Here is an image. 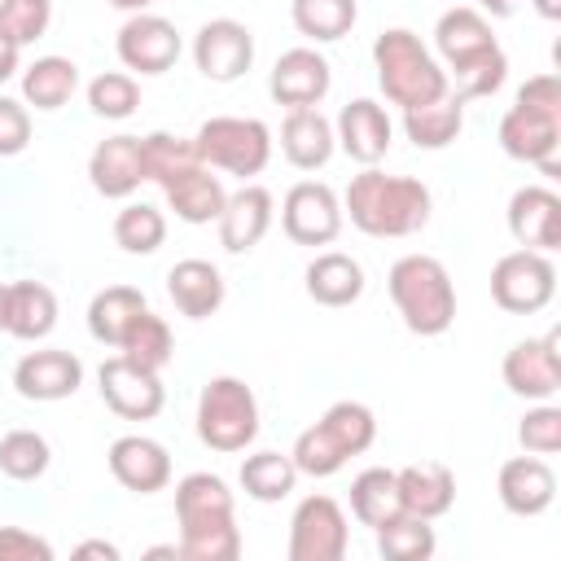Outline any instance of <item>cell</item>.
I'll return each instance as SVG.
<instances>
[{
    "label": "cell",
    "mask_w": 561,
    "mask_h": 561,
    "mask_svg": "<svg viewBox=\"0 0 561 561\" xmlns=\"http://www.w3.org/2000/svg\"><path fill=\"white\" fill-rule=\"evenodd\" d=\"M434 44L447 61V83H456L451 96L469 101V96H491L504 75H508V57L491 35V22L478 9H447L434 26Z\"/></svg>",
    "instance_id": "1"
},
{
    "label": "cell",
    "mask_w": 561,
    "mask_h": 561,
    "mask_svg": "<svg viewBox=\"0 0 561 561\" xmlns=\"http://www.w3.org/2000/svg\"><path fill=\"white\" fill-rule=\"evenodd\" d=\"M180 543L175 552L188 561H232L241 552V530L232 517V491L215 473H188L175 486Z\"/></svg>",
    "instance_id": "2"
},
{
    "label": "cell",
    "mask_w": 561,
    "mask_h": 561,
    "mask_svg": "<svg viewBox=\"0 0 561 561\" xmlns=\"http://www.w3.org/2000/svg\"><path fill=\"white\" fill-rule=\"evenodd\" d=\"M346 210L368 237H412L430 219V188L412 175H386L368 167L346 184Z\"/></svg>",
    "instance_id": "3"
},
{
    "label": "cell",
    "mask_w": 561,
    "mask_h": 561,
    "mask_svg": "<svg viewBox=\"0 0 561 561\" xmlns=\"http://www.w3.org/2000/svg\"><path fill=\"white\" fill-rule=\"evenodd\" d=\"M390 298L403 316V324L421 337H438L451 329L456 320V289H451V276L447 267L434 259V254H403L390 276Z\"/></svg>",
    "instance_id": "4"
},
{
    "label": "cell",
    "mask_w": 561,
    "mask_h": 561,
    "mask_svg": "<svg viewBox=\"0 0 561 561\" xmlns=\"http://www.w3.org/2000/svg\"><path fill=\"white\" fill-rule=\"evenodd\" d=\"M373 66H377L381 92H386L394 105H403V110L430 105V101H438V96L451 92V88H447V70H443V66L430 57V48H425L412 31H403V26L377 35V44H373Z\"/></svg>",
    "instance_id": "5"
},
{
    "label": "cell",
    "mask_w": 561,
    "mask_h": 561,
    "mask_svg": "<svg viewBox=\"0 0 561 561\" xmlns=\"http://www.w3.org/2000/svg\"><path fill=\"white\" fill-rule=\"evenodd\" d=\"M373 438H377L373 412H368L364 403H355V399H342V403H333L311 430L298 434V443H294L289 456H294L298 473H307V478H329V473H337L351 456L368 451Z\"/></svg>",
    "instance_id": "6"
},
{
    "label": "cell",
    "mask_w": 561,
    "mask_h": 561,
    "mask_svg": "<svg viewBox=\"0 0 561 561\" xmlns=\"http://www.w3.org/2000/svg\"><path fill=\"white\" fill-rule=\"evenodd\" d=\"M259 434V399L241 377H210L197 399V438L210 451H245Z\"/></svg>",
    "instance_id": "7"
},
{
    "label": "cell",
    "mask_w": 561,
    "mask_h": 561,
    "mask_svg": "<svg viewBox=\"0 0 561 561\" xmlns=\"http://www.w3.org/2000/svg\"><path fill=\"white\" fill-rule=\"evenodd\" d=\"M197 145V158L202 167H219V171H232V175H259L272 158V131L267 123L259 118H237V114H219V118H206L193 136Z\"/></svg>",
    "instance_id": "8"
},
{
    "label": "cell",
    "mask_w": 561,
    "mask_h": 561,
    "mask_svg": "<svg viewBox=\"0 0 561 561\" xmlns=\"http://www.w3.org/2000/svg\"><path fill=\"white\" fill-rule=\"evenodd\" d=\"M552 294H557V267L539 250H513L491 267V298L513 316L543 311Z\"/></svg>",
    "instance_id": "9"
},
{
    "label": "cell",
    "mask_w": 561,
    "mask_h": 561,
    "mask_svg": "<svg viewBox=\"0 0 561 561\" xmlns=\"http://www.w3.org/2000/svg\"><path fill=\"white\" fill-rule=\"evenodd\" d=\"M346 539V513L333 495H307L289 517V561H342Z\"/></svg>",
    "instance_id": "10"
},
{
    "label": "cell",
    "mask_w": 561,
    "mask_h": 561,
    "mask_svg": "<svg viewBox=\"0 0 561 561\" xmlns=\"http://www.w3.org/2000/svg\"><path fill=\"white\" fill-rule=\"evenodd\" d=\"M101 381V399L110 412H118L123 421H153L167 403V390H162V377L153 368H140L131 364L127 355H110L96 373Z\"/></svg>",
    "instance_id": "11"
},
{
    "label": "cell",
    "mask_w": 561,
    "mask_h": 561,
    "mask_svg": "<svg viewBox=\"0 0 561 561\" xmlns=\"http://www.w3.org/2000/svg\"><path fill=\"white\" fill-rule=\"evenodd\" d=\"M280 228L289 241L298 245H329L342 232V202L329 184L320 180H302L285 193L280 206Z\"/></svg>",
    "instance_id": "12"
},
{
    "label": "cell",
    "mask_w": 561,
    "mask_h": 561,
    "mask_svg": "<svg viewBox=\"0 0 561 561\" xmlns=\"http://www.w3.org/2000/svg\"><path fill=\"white\" fill-rule=\"evenodd\" d=\"M193 61L210 83H232L254 61V35L237 18H210L193 35Z\"/></svg>",
    "instance_id": "13"
},
{
    "label": "cell",
    "mask_w": 561,
    "mask_h": 561,
    "mask_svg": "<svg viewBox=\"0 0 561 561\" xmlns=\"http://www.w3.org/2000/svg\"><path fill=\"white\" fill-rule=\"evenodd\" d=\"M118 61L140 75H167L180 61V31L158 13H131L118 26Z\"/></svg>",
    "instance_id": "14"
},
{
    "label": "cell",
    "mask_w": 561,
    "mask_h": 561,
    "mask_svg": "<svg viewBox=\"0 0 561 561\" xmlns=\"http://www.w3.org/2000/svg\"><path fill=\"white\" fill-rule=\"evenodd\" d=\"M557 145H561V114L552 110H530V105H517L500 118V149L517 162H535L543 167L548 175H557Z\"/></svg>",
    "instance_id": "15"
},
{
    "label": "cell",
    "mask_w": 561,
    "mask_h": 561,
    "mask_svg": "<svg viewBox=\"0 0 561 561\" xmlns=\"http://www.w3.org/2000/svg\"><path fill=\"white\" fill-rule=\"evenodd\" d=\"M561 333L526 337L504 355V386L522 399H552L561 390Z\"/></svg>",
    "instance_id": "16"
},
{
    "label": "cell",
    "mask_w": 561,
    "mask_h": 561,
    "mask_svg": "<svg viewBox=\"0 0 561 561\" xmlns=\"http://www.w3.org/2000/svg\"><path fill=\"white\" fill-rule=\"evenodd\" d=\"M508 232L522 250H557L561 245V197L543 184H526L508 197Z\"/></svg>",
    "instance_id": "17"
},
{
    "label": "cell",
    "mask_w": 561,
    "mask_h": 561,
    "mask_svg": "<svg viewBox=\"0 0 561 561\" xmlns=\"http://www.w3.org/2000/svg\"><path fill=\"white\" fill-rule=\"evenodd\" d=\"M333 75H329V61L316 53V48H289L276 57L272 66V79H267V92L276 105H289V110H302V105H320L324 92H329Z\"/></svg>",
    "instance_id": "18"
},
{
    "label": "cell",
    "mask_w": 561,
    "mask_h": 561,
    "mask_svg": "<svg viewBox=\"0 0 561 561\" xmlns=\"http://www.w3.org/2000/svg\"><path fill=\"white\" fill-rule=\"evenodd\" d=\"M79 381H83V364L70 351H31L13 368V390L35 403H57V399L75 394Z\"/></svg>",
    "instance_id": "19"
},
{
    "label": "cell",
    "mask_w": 561,
    "mask_h": 561,
    "mask_svg": "<svg viewBox=\"0 0 561 561\" xmlns=\"http://www.w3.org/2000/svg\"><path fill=\"white\" fill-rule=\"evenodd\" d=\"M110 473L136 491V495H153L171 482V456L162 443L145 438V434H123L110 443Z\"/></svg>",
    "instance_id": "20"
},
{
    "label": "cell",
    "mask_w": 561,
    "mask_h": 561,
    "mask_svg": "<svg viewBox=\"0 0 561 561\" xmlns=\"http://www.w3.org/2000/svg\"><path fill=\"white\" fill-rule=\"evenodd\" d=\"M215 224H219V245H224L228 254L254 250V245L267 237V228H272V193H267L263 184L237 188V193L224 202V210H219Z\"/></svg>",
    "instance_id": "21"
},
{
    "label": "cell",
    "mask_w": 561,
    "mask_h": 561,
    "mask_svg": "<svg viewBox=\"0 0 561 561\" xmlns=\"http://www.w3.org/2000/svg\"><path fill=\"white\" fill-rule=\"evenodd\" d=\"M390 131H394V127H390V114H386L377 101L359 96V101H346V105H342L333 140H337L355 162L373 167L377 158H386V149H390Z\"/></svg>",
    "instance_id": "22"
},
{
    "label": "cell",
    "mask_w": 561,
    "mask_h": 561,
    "mask_svg": "<svg viewBox=\"0 0 561 561\" xmlns=\"http://www.w3.org/2000/svg\"><path fill=\"white\" fill-rule=\"evenodd\" d=\"M557 495V478L539 456H513L500 465V504L517 517H539Z\"/></svg>",
    "instance_id": "23"
},
{
    "label": "cell",
    "mask_w": 561,
    "mask_h": 561,
    "mask_svg": "<svg viewBox=\"0 0 561 561\" xmlns=\"http://www.w3.org/2000/svg\"><path fill=\"white\" fill-rule=\"evenodd\" d=\"M88 180L101 197H131L145 180L140 171V136H110L88 158Z\"/></svg>",
    "instance_id": "24"
},
{
    "label": "cell",
    "mask_w": 561,
    "mask_h": 561,
    "mask_svg": "<svg viewBox=\"0 0 561 561\" xmlns=\"http://www.w3.org/2000/svg\"><path fill=\"white\" fill-rule=\"evenodd\" d=\"M394 482H399V504H403V513H416V517H425V522L443 517V513L456 504V478H451V469L438 465V460L408 465V469L394 473Z\"/></svg>",
    "instance_id": "25"
},
{
    "label": "cell",
    "mask_w": 561,
    "mask_h": 561,
    "mask_svg": "<svg viewBox=\"0 0 561 561\" xmlns=\"http://www.w3.org/2000/svg\"><path fill=\"white\" fill-rule=\"evenodd\" d=\"M333 123L316 110V105H302V110H289L285 114V127H280V153L298 167V171H316L333 158Z\"/></svg>",
    "instance_id": "26"
},
{
    "label": "cell",
    "mask_w": 561,
    "mask_h": 561,
    "mask_svg": "<svg viewBox=\"0 0 561 561\" xmlns=\"http://www.w3.org/2000/svg\"><path fill=\"white\" fill-rule=\"evenodd\" d=\"M167 294L171 302L188 316V320H206L219 311L224 302V276L215 263L206 259H180L171 272H167Z\"/></svg>",
    "instance_id": "27"
},
{
    "label": "cell",
    "mask_w": 561,
    "mask_h": 561,
    "mask_svg": "<svg viewBox=\"0 0 561 561\" xmlns=\"http://www.w3.org/2000/svg\"><path fill=\"white\" fill-rule=\"evenodd\" d=\"M307 294L320 307H351L364 294V267L351 254H342V250L316 254L307 263Z\"/></svg>",
    "instance_id": "28"
},
{
    "label": "cell",
    "mask_w": 561,
    "mask_h": 561,
    "mask_svg": "<svg viewBox=\"0 0 561 561\" xmlns=\"http://www.w3.org/2000/svg\"><path fill=\"white\" fill-rule=\"evenodd\" d=\"M465 127V101L460 96H438L430 105H412L403 110V131L416 149H447Z\"/></svg>",
    "instance_id": "29"
},
{
    "label": "cell",
    "mask_w": 561,
    "mask_h": 561,
    "mask_svg": "<svg viewBox=\"0 0 561 561\" xmlns=\"http://www.w3.org/2000/svg\"><path fill=\"white\" fill-rule=\"evenodd\" d=\"M53 324H57V298H53L48 285H39V280L9 285V324H4V333L22 337V342H39V337L53 333Z\"/></svg>",
    "instance_id": "30"
},
{
    "label": "cell",
    "mask_w": 561,
    "mask_h": 561,
    "mask_svg": "<svg viewBox=\"0 0 561 561\" xmlns=\"http://www.w3.org/2000/svg\"><path fill=\"white\" fill-rule=\"evenodd\" d=\"M202 158H197V145L184 140V136H171V131H149L140 136V171L145 180L171 188L175 180H184L188 171H197Z\"/></svg>",
    "instance_id": "31"
},
{
    "label": "cell",
    "mask_w": 561,
    "mask_h": 561,
    "mask_svg": "<svg viewBox=\"0 0 561 561\" xmlns=\"http://www.w3.org/2000/svg\"><path fill=\"white\" fill-rule=\"evenodd\" d=\"M140 311H149L140 289H131V285H110V289H101V294L88 302V333H92L96 342H105V346H118L123 333L136 324Z\"/></svg>",
    "instance_id": "32"
},
{
    "label": "cell",
    "mask_w": 561,
    "mask_h": 561,
    "mask_svg": "<svg viewBox=\"0 0 561 561\" xmlns=\"http://www.w3.org/2000/svg\"><path fill=\"white\" fill-rule=\"evenodd\" d=\"M167 202H171V210H175L184 224H210V219H219L228 193H224V184L210 175V167H197V171H188L184 180H175V184L167 188Z\"/></svg>",
    "instance_id": "33"
},
{
    "label": "cell",
    "mask_w": 561,
    "mask_h": 561,
    "mask_svg": "<svg viewBox=\"0 0 561 561\" xmlns=\"http://www.w3.org/2000/svg\"><path fill=\"white\" fill-rule=\"evenodd\" d=\"M79 88V66L70 57H39L26 75H22V96L35 110H61Z\"/></svg>",
    "instance_id": "34"
},
{
    "label": "cell",
    "mask_w": 561,
    "mask_h": 561,
    "mask_svg": "<svg viewBox=\"0 0 561 561\" xmlns=\"http://www.w3.org/2000/svg\"><path fill=\"white\" fill-rule=\"evenodd\" d=\"M298 482V465L294 456H280V451H254L241 460V486L250 500L259 504H272V500H285Z\"/></svg>",
    "instance_id": "35"
},
{
    "label": "cell",
    "mask_w": 561,
    "mask_h": 561,
    "mask_svg": "<svg viewBox=\"0 0 561 561\" xmlns=\"http://www.w3.org/2000/svg\"><path fill=\"white\" fill-rule=\"evenodd\" d=\"M377 548H381V557H390V561H425V557H434L438 539H434V526H430L425 517H416V513H394V517H386V522L377 526Z\"/></svg>",
    "instance_id": "36"
},
{
    "label": "cell",
    "mask_w": 561,
    "mask_h": 561,
    "mask_svg": "<svg viewBox=\"0 0 561 561\" xmlns=\"http://www.w3.org/2000/svg\"><path fill=\"white\" fill-rule=\"evenodd\" d=\"M351 513H355L364 526H373V530H377L386 517L403 513L394 469H364V473L351 482Z\"/></svg>",
    "instance_id": "37"
},
{
    "label": "cell",
    "mask_w": 561,
    "mask_h": 561,
    "mask_svg": "<svg viewBox=\"0 0 561 561\" xmlns=\"http://www.w3.org/2000/svg\"><path fill=\"white\" fill-rule=\"evenodd\" d=\"M289 13H294V26H298L307 39H316V44L342 39V35L355 26V18H359L355 0H294Z\"/></svg>",
    "instance_id": "38"
},
{
    "label": "cell",
    "mask_w": 561,
    "mask_h": 561,
    "mask_svg": "<svg viewBox=\"0 0 561 561\" xmlns=\"http://www.w3.org/2000/svg\"><path fill=\"white\" fill-rule=\"evenodd\" d=\"M171 351H175L171 329H167V320L153 316V311H140L136 324H131V329L123 333V342H118V355H127L131 364L153 368V373H162V368L171 364Z\"/></svg>",
    "instance_id": "39"
},
{
    "label": "cell",
    "mask_w": 561,
    "mask_h": 561,
    "mask_svg": "<svg viewBox=\"0 0 561 561\" xmlns=\"http://www.w3.org/2000/svg\"><path fill=\"white\" fill-rule=\"evenodd\" d=\"M167 237V219L158 206L149 202H127L118 215H114V241L127 250V254H153Z\"/></svg>",
    "instance_id": "40"
},
{
    "label": "cell",
    "mask_w": 561,
    "mask_h": 561,
    "mask_svg": "<svg viewBox=\"0 0 561 561\" xmlns=\"http://www.w3.org/2000/svg\"><path fill=\"white\" fill-rule=\"evenodd\" d=\"M48 460H53V451H48L44 434H35V430H9L0 438V473H9L18 482L39 478L48 469Z\"/></svg>",
    "instance_id": "41"
},
{
    "label": "cell",
    "mask_w": 561,
    "mask_h": 561,
    "mask_svg": "<svg viewBox=\"0 0 561 561\" xmlns=\"http://www.w3.org/2000/svg\"><path fill=\"white\" fill-rule=\"evenodd\" d=\"M88 105H92V114H101V118H127V114H136V105H140V88H136L131 75L105 70V75H96V79L88 83Z\"/></svg>",
    "instance_id": "42"
},
{
    "label": "cell",
    "mask_w": 561,
    "mask_h": 561,
    "mask_svg": "<svg viewBox=\"0 0 561 561\" xmlns=\"http://www.w3.org/2000/svg\"><path fill=\"white\" fill-rule=\"evenodd\" d=\"M53 0H0V35L9 44H35L48 31Z\"/></svg>",
    "instance_id": "43"
},
{
    "label": "cell",
    "mask_w": 561,
    "mask_h": 561,
    "mask_svg": "<svg viewBox=\"0 0 561 561\" xmlns=\"http://www.w3.org/2000/svg\"><path fill=\"white\" fill-rule=\"evenodd\" d=\"M517 438H522V447L535 451V456H552V451H561V408L543 403V408L526 412L522 425H517Z\"/></svg>",
    "instance_id": "44"
},
{
    "label": "cell",
    "mask_w": 561,
    "mask_h": 561,
    "mask_svg": "<svg viewBox=\"0 0 561 561\" xmlns=\"http://www.w3.org/2000/svg\"><path fill=\"white\" fill-rule=\"evenodd\" d=\"M31 140V114L22 101L13 96H0V158H13L22 153Z\"/></svg>",
    "instance_id": "45"
},
{
    "label": "cell",
    "mask_w": 561,
    "mask_h": 561,
    "mask_svg": "<svg viewBox=\"0 0 561 561\" xmlns=\"http://www.w3.org/2000/svg\"><path fill=\"white\" fill-rule=\"evenodd\" d=\"M0 561H53V543L22 526H0Z\"/></svg>",
    "instance_id": "46"
},
{
    "label": "cell",
    "mask_w": 561,
    "mask_h": 561,
    "mask_svg": "<svg viewBox=\"0 0 561 561\" xmlns=\"http://www.w3.org/2000/svg\"><path fill=\"white\" fill-rule=\"evenodd\" d=\"M517 105L561 114V83H557V75H535V79H526V83L517 88Z\"/></svg>",
    "instance_id": "47"
},
{
    "label": "cell",
    "mask_w": 561,
    "mask_h": 561,
    "mask_svg": "<svg viewBox=\"0 0 561 561\" xmlns=\"http://www.w3.org/2000/svg\"><path fill=\"white\" fill-rule=\"evenodd\" d=\"M75 552H79V557H105V561H118V548L105 543V539H88V543H79Z\"/></svg>",
    "instance_id": "48"
},
{
    "label": "cell",
    "mask_w": 561,
    "mask_h": 561,
    "mask_svg": "<svg viewBox=\"0 0 561 561\" xmlns=\"http://www.w3.org/2000/svg\"><path fill=\"white\" fill-rule=\"evenodd\" d=\"M13 70H18V44H9V39L0 35V83H4Z\"/></svg>",
    "instance_id": "49"
},
{
    "label": "cell",
    "mask_w": 561,
    "mask_h": 561,
    "mask_svg": "<svg viewBox=\"0 0 561 561\" xmlns=\"http://www.w3.org/2000/svg\"><path fill=\"white\" fill-rule=\"evenodd\" d=\"M478 4H482V9L491 13V18H508V13H513V9L522 4V0H478Z\"/></svg>",
    "instance_id": "50"
},
{
    "label": "cell",
    "mask_w": 561,
    "mask_h": 561,
    "mask_svg": "<svg viewBox=\"0 0 561 561\" xmlns=\"http://www.w3.org/2000/svg\"><path fill=\"white\" fill-rule=\"evenodd\" d=\"M535 9H539L548 22H557V18H561V0H535Z\"/></svg>",
    "instance_id": "51"
},
{
    "label": "cell",
    "mask_w": 561,
    "mask_h": 561,
    "mask_svg": "<svg viewBox=\"0 0 561 561\" xmlns=\"http://www.w3.org/2000/svg\"><path fill=\"white\" fill-rule=\"evenodd\" d=\"M110 4H114V9H127V13H145L153 0H110Z\"/></svg>",
    "instance_id": "52"
},
{
    "label": "cell",
    "mask_w": 561,
    "mask_h": 561,
    "mask_svg": "<svg viewBox=\"0 0 561 561\" xmlns=\"http://www.w3.org/2000/svg\"><path fill=\"white\" fill-rule=\"evenodd\" d=\"M9 324V285H0V329Z\"/></svg>",
    "instance_id": "53"
}]
</instances>
